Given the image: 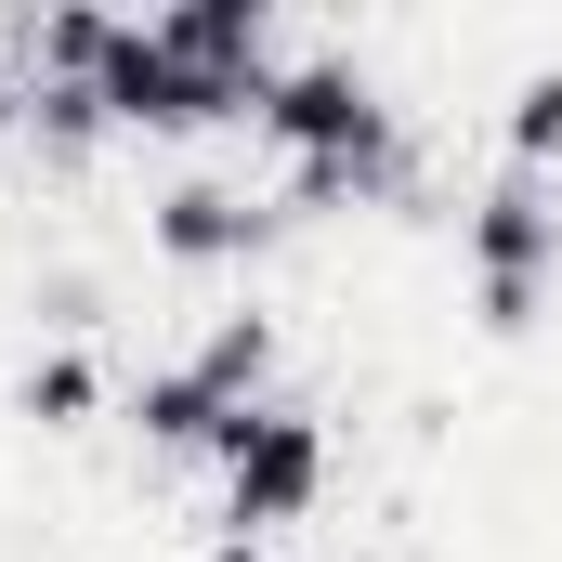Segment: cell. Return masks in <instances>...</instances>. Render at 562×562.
I'll return each mask as SVG.
<instances>
[{"mask_svg":"<svg viewBox=\"0 0 562 562\" xmlns=\"http://www.w3.org/2000/svg\"><path fill=\"white\" fill-rule=\"evenodd\" d=\"M262 132L288 144V196H301V210H340V196H380V183H393V105L367 92V66H353V53L276 66Z\"/></svg>","mask_w":562,"mask_h":562,"instance_id":"1","label":"cell"},{"mask_svg":"<svg viewBox=\"0 0 562 562\" xmlns=\"http://www.w3.org/2000/svg\"><path fill=\"white\" fill-rule=\"evenodd\" d=\"M262 196H236V183H170L157 196V249L170 262H236V249H262Z\"/></svg>","mask_w":562,"mask_h":562,"instance_id":"4","label":"cell"},{"mask_svg":"<svg viewBox=\"0 0 562 562\" xmlns=\"http://www.w3.org/2000/svg\"><path fill=\"white\" fill-rule=\"evenodd\" d=\"M562 262V210H550V183L537 170H510L484 210H471V276H484V327H524L537 314V288H550Z\"/></svg>","mask_w":562,"mask_h":562,"instance_id":"3","label":"cell"},{"mask_svg":"<svg viewBox=\"0 0 562 562\" xmlns=\"http://www.w3.org/2000/svg\"><path fill=\"white\" fill-rule=\"evenodd\" d=\"M210 458H223V524H236V537L301 524L314 484H327V431L301 419V406H236V419L210 431Z\"/></svg>","mask_w":562,"mask_h":562,"instance_id":"2","label":"cell"},{"mask_svg":"<svg viewBox=\"0 0 562 562\" xmlns=\"http://www.w3.org/2000/svg\"><path fill=\"white\" fill-rule=\"evenodd\" d=\"M26 406H40V419H79V406H92V367H40Z\"/></svg>","mask_w":562,"mask_h":562,"instance_id":"7","label":"cell"},{"mask_svg":"<svg viewBox=\"0 0 562 562\" xmlns=\"http://www.w3.org/2000/svg\"><path fill=\"white\" fill-rule=\"evenodd\" d=\"M550 157H562V66H537V79L510 92V170L550 183Z\"/></svg>","mask_w":562,"mask_h":562,"instance_id":"6","label":"cell"},{"mask_svg":"<svg viewBox=\"0 0 562 562\" xmlns=\"http://www.w3.org/2000/svg\"><path fill=\"white\" fill-rule=\"evenodd\" d=\"M262 367H276V327H262V314H223V327H210V353H196L183 380L236 419V406H262Z\"/></svg>","mask_w":562,"mask_h":562,"instance_id":"5","label":"cell"},{"mask_svg":"<svg viewBox=\"0 0 562 562\" xmlns=\"http://www.w3.org/2000/svg\"><path fill=\"white\" fill-rule=\"evenodd\" d=\"M210 562H262V537H223V550H210Z\"/></svg>","mask_w":562,"mask_h":562,"instance_id":"8","label":"cell"}]
</instances>
